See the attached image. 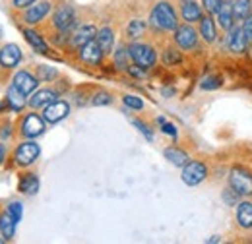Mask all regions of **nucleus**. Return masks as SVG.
<instances>
[{
    "label": "nucleus",
    "instance_id": "f257e3e1",
    "mask_svg": "<svg viewBox=\"0 0 252 244\" xmlns=\"http://www.w3.org/2000/svg\"><path fill=\"white\" fill-rule=\"evenodd\" d=\"M150 22H152V26L158 28V30L173 31L179 28L177 14H175V10H173V6H171L169 2H159L158 6L154 8V12H152Z\"/></svg>",
    "mask_w": 252,
    "mask_h": 244
},
{
    "label": "nucleus",
    "instance_id": "f03ea898",
    "mask_svg": "<svg viewBox=\"0 0 252 244\" xmlns=\"http://www.w3.org/2000/svg\"><path fill=\"white\" fill-rule=\"evenodd\" d=\"M130 59L142 68H152L156 64V51L150 45H142V43H134L128 49Z\"/></svg>",
    "mask_w": 252,
    "mask_h": 244
},
{
    "label": "nucleus",
    "instance_id": "7ed1b4c3",
    "mask_svg": "<svg viewBox=\"0 0 252 244\" xmlns=\"http://www.w3.org/2000/svg\"><path fill=\"white\" fill-rule=\"evenodd\" d=\"M229 186L239 196H249V194H252V177L243 169H233L231 177H229Z\"/></svg>",
    "mask_w": 252,
    "mask_h": 244
},
{
    "label": "nucleus",
    "instance_id": "20e7f679",
    "mask_svg": "<svg viewBox=\"0 0 252 244\" xmlns=\"http://www.w3.org/2000/svg\"><path fill=\"white\" fill-rule=\"evenodd\" d=\"M208 171L204 167V163H198V161H192V163H187L185 169H183V183L189 184V186H196L200 184L204 179H206Z\"/></svg>",
    "mask_w": 252,
    "mask_h": 244
},
{
    "label": "nucleus",
    "instance_id": "39448f33",
    "mask_svg": "<svg viewBox=\"0 0 252 244\" xmlns=\"http://www.w3.org/2000/svg\"><path fill=\"white\" fill-rule=\"evenodd\" d=\"M68 113H70V105L66 101H53V103H49L45 107L43 119H45V122L57 124V122H61L63 119H66Z\"/></svg>",
    "mask_w": 252,
    "mask_h": 244
},
{
    "label": "nucleus",
    "instance_id": "423d86ee",
    "mask_svg": "<svg viewBox=\"0 0 252 244\" xmlns=\"http://www.w3.org/2000/svg\"><path fill=\"white\" fill-rule=\"evenodd\" d=\"M39 146L35 142H26V144H20L18 150H16V163L26 167V165H32L33 161L39 157Z\"/></svg>",
    "mask_w": 252,
    "mask_h": 244
},
{
    "label": "nucleus",
    "instance_id": "0eeeda50",
    "mask_svg": "<svg viewBox=\"0 0 252 244\" xmlns=\"http://www.w3.org/2000/svg\"><path fill=\"white\" fill-rule=\"evenodd\" d=\"M45 130V119H41L39 115L35 113H30L26 119H24V124H22V134L26 138H37L41 136Z\"/></svg>",
    "mask_w": 252,
    "mask_h": 244
},
{
    "label": "nucleus",
    "instance_id": "6e6552de",
    "mask_svg": "<svg viewBox=\"0 0 252 244\" xmlns=\"http://www.w3.org/2000/svg\"><path fill=\"white\" fill-rule=\"evenodd\" d=\"M103 51H101V47H99V43L92 39L90 43H86V45H82L80 47V57H82V61L88 62V64H99L101 59H103Z\"/></svg>",
    "mask_w": 252,
    "mask_h": 244
},
{
    "label": "nucleus",
    "instance_id": "1a4fd4ad",
    "mask_svg": "<svg viewBox=\"0 0 252 244\" xmlns=\"http://www.w3.org/2000/svg\"><path fill=\"white\" fill-rule=\"evenodd\" d=\"M22 61V51L18 45H6L0 49V64L4 68H14Z\"/></svg>",
    "mask_w": 252,
    "mask_h": 244
},
{
    "label": "nucleus",
    "instance_id": "9d476101",
    "mask_svg": "<svg viewBox=\"0 0 252 244\" xmlns=\"http://www.w3.org/2000/svg\"><path fill=\"white\" fill-rule=\"evenodd\" d=\"M175 41L181 49H194L196 43H198V37H196V31L189 28V26H183V28H177L175 30Z\"/></svg>",
    "mask_w": 252,
    "mask_h": 244
},
{
    "label": "nucleus",
    "instance_id": "9b49d317",
    "mask_svg": "<svg viewBox=\"0 0 252 244\" xmlns=\"http://www.w3.org/2000/svg\"><path fill=\"white\" fill-rule=\"evenodd\" d=\"M55 28L59 31H68L72 30V26H74V10L70 8V6H63V8H59L57 10V14H55Z\"/></svg>",
    "mask_w": 252,
    "mask_h": 244
},
{
    "label": "nucleus",
    "instance_id": "f8f14e48",
    "mask_svg": "<svg viewBox=\"0 0 252 244\" xmlns=\"http://www.w3.org/2000/svg\"><path fill=\"white\" fill-rule=\"evenodd\" d=\"M227 45H229V49H231L233 53H243V51H245V47H247L249 43H247V37H245L241 26H233V28H231L229 37H227Z\"/></svg>",
    "mask_w": 252,
    "mask_h": 244
},
{
    "label": "nucleus",
    "instance_id": "ddd939ff",
    "mask_svg": "<svg viewBox=\"0 0 252 244\" xmlns=\"http://www.w3.org/2000/svg\"><path fill=\"white\" fill-rule=\"evenodd\" d=\"M14 86L24 95H30V93L37 90V80L33 78L30 72H18L16 78H14Z\"/></svg>",
    "mask_w": 252,
    "mask_h": 244
},
{
    "label": "nucleus",
    "instance_id": "4468645a",
    "mask_svg": "<svg viewBox=\"0 0 252 244\" xmlns=\"http://www.w3.org/2000/svg\"><path fill=\"white\" fill-rule=\"evenodd\" d=\"M57 101V93L53 90H41V92H35L32 95V99L28 101L32 109H41V107H47L49 103Z\"/></svg>",
    "mask_w": 252,
    "mask_h": 244
},
{
    "label": "nucleus",
    "instance_id": "2eb2a0df",
    "mask_svg": "<svg viewBox=\"0 0 252 244\" xmlns=\"http://www.w3.org/2000/svg\"><path fill=\"white\" fill-rule=\"evenodd\" d=\"M95 37H97V30L94 26H84V28H80L72 35V45L74 47H82V45L90 43L92 39H95Z\"/></svg>",
    "mask_w": 252,
    "mask_h": 244
},
{
    "label": "nucleus",
    "instance_id": "dca6fc26",
    "mask_svg": "<svg viewBox=\"0 0 252 244\" xmlns=\"http://www.w3.org/2000/svg\"><path fill=\"white\" fill-rule=\"evenodd\" d=\"M218 20H220V26L223 30H231L233 28V4L227 0V2H221L220 10H218Z\"/></svg>",
    "mask_w": 252,
    "mask_h": 244
},
{
    "label": "nucleus",
    "instance_id": "f3484780",
    "mask_svg": "<svg viewBox=\"0 0 252 244\" xmlns=\"http://www.w3.org/2000/svg\"><path fill=\"white\" fill-rule=\"evenodd\" d=\"M49 10H51V4H49V2H39L37 6H32V8L28 10L26 22H28V24H37V22H41V20L49 14Z\"/></svg>",
    "mask_w": 252,
    "mask_h": 244
},
{
    "label": "nucleus",
    "instance_id": "a211bd4d",
    "mask_svg": "<svg viewBox=\"0 0 252 244\" xmlns=\"http://www.w3.org/2000/svg\"><path fill=\"white\" fill-rule=\"evenodd\" d=\"M26 95L20 92L16 86H10L8 88V93H6V103H10V107L14 109V111H22L24 109V105H26V99H24Z\"/></svg>",
    "mask_w": 252,
    "mask_h": 244
},
{
    "label": "nucleus",
    "instance_id": "6ab92c4d",
    "mask_svg": "<svg viewBox=\"0 0 252 244\" xmlns=\"http://www.w3.org/2000/svg\"><path fill=\"white\" fill-rule=\"evenodd\" d=\"M237 219L245 229L252 227V204L251 202H241L237 208Z\"/></svg>",
    "mask_w": 252,
    "mask_h": 244
},
{
    "label": "nucleus",
    "instance_id": "aec40b11",
    "mask_svg": "<svg viewBox=\"0 0 252 244\" xmlns=\"http://www.w3.org/2000/svg\"><path fill=\"white\" fill-rule=\"evenodd\" d=\"M183 18L187 22H198V20H202V10H200V6L194 0L183 2Z\"/></svg>",
    "mask_w": 252,
    "mask_h": 244
},
{
    "label": "nucleus",
    "instance_id": "412c9836",
    "mask_svg": "<svg viewBox=\"0 0 252 244\" xmlns=\"http://www.w3.org/2000/svg\"><path fill=\"white\" fill-rule=\"evenodd\" d=\"M95 41L99 43V47H101V51H103V53H111V49H113V43H115L113 31L109 30V28H103V30L97 33Z\"/></svg>",
    "mask_w": 252,
    "mask_h": 244
},
{
    "label": "nucleus",
    "instance_id": "4be33fe9",
    "mask_svg": "<svg viewBox=\"0 0 252 244\" xmlns=\"http://www.w3.org/2000/svg\"><path fill=\"white\" fill-rule=\"evenodd\" d=\"M24 35H26L28 43L32 45L33 49L37 51V53H43V55H47L49 47H47V43L43 41V37H41V35H37V33H35V31H32V30H26V31H24Z\"/></svg>",
    "mask_w": 252,
    "mask_h": 244
},
{
    "label": "nucleus",
    "instance_id": "5701e85b",
    "mask_svg": "<svg viewBox=\"0 0 252 244\" xmlns=\"http://www.w3.org/2000/svg\"><path fill=\"white\" fill-rule=\"evenodd\" d=\"M0 231H2V235L6 237V241L12 239L14 233H16V221H14V217L8 214V212L0 215Z\"/></svg>",
    "mask_w": 252,
    "mask_h": 244
},
{
    "label": "nucleus",
    "instance_id": "b1692460",
    "mask_svg": "<svg viewBox=\"0 0 252 244\" xmlns=\"http://www.w3.org/2000/svg\"><path fill=\"white\" fill-rule=\"evenodd\" d=\"M165 157H167L173 165H177V167H185V165L189 163V155L183 152V150H177V148L165 150Z\"/></svg>",
    "mask_w": 252,
    "mask_h": 244
},
{
    "label": "nucleus",
    "instance_id": "393cba45",
    "mask_svg": "<svg viewBox=\"0 0 252 244\" xmlns=\"http://www.w3.org/2000/svg\"><path fill=\"white\" fill-rule=\"evenodd\" d=\"M200 33H202V37L208 43H214L216 41V26H214V20L212 18H202V22H200Z\"/></svg>",
    "mask_w": 252,
    "mask_h": 244
},
{
    "label": "nucleus",
    "instance_id": "a878e982",
    "mask_svg": "<svg viewBox=\"0 0 252 244\" xmlns=\"http://www.w3.org/2000/svg\"><path fill=\"white\" fill-rule=\"evenodd\" d=\"M251 10H252V2L251 0H237L233 4V16L237 20H245L251 16Z\"/></svg>",
    "mask_w": 252,
    "mask_h": 244
},
{
    "label": "nucleus",
    "instance_id": "bb28decb",
    "mask_svg": "<svg viewBox=\"0 0 252 244\" xmlns=\"http://www.w3.org/2000/svg\"><path fill=\"white\" fill-rule=\"evenodd\" d=\"M20 190L24 192V194H37V190H39V179L35 177V175H26L22 181H20Z\"/></svg>",
    "mask_w": 252,
    "mask_h": 244
},
{
    "label": "nucleus",
    "instance_id": "cd10ccee",
    "mask_svg": "<svg viewBox=\"0 0 252 244\" xmlns=\"http://www.w3.org/2000/svg\"><path fill=\"white\" fill-rule=\"evenodd\" d=\"M128 57H130V53H128L126 49H123V47H119V51L115 53V62H117V66L126 70V68L130 66V64H128Z\"/></svg>",
    "mask_w": 252,
    "mask_h": 244
},
{
    "label": "nucleus",
    "instance_id": "c85d7f7f",
    "mask_svg": "<svg viewBox=\"0 0 252 244\" xmlns=\"http://www.w3.org/2000/svg\"><path fill=\"white\" fill-rule=\"evenodd\" d=\"M146 31V24L144 22H140V20H136V22H130V26H128V37H140L142 33Z\"/></svg>",
    "mask_w": 252,
    "mask_h": 244
},
{
    "label": "nucleus",
    "instance_id": "c756f323",
    "mask_svg": "<svg viewBox=\"0 0 252 244\" xmlns=\"http://www.w3.org/2000/svg\"><path fill=\"white\" fill-rule=\"evenodd\" d=\"M53 78H57V70H53V68H49V66H39L37 68V80H53Z\"/></svg>",
    "mask_w": 252,
    "mask_h": 244
},
{
    "label": "nucleus",
    "instance_id": "7c9ffc66",
    "mask_svg": "<svg viewBox=\"0 0 252 244\" xmlns=\"http://www.w3.org/2000/svg\"><path fill=\"white\" fill-rule=\"evenodd\" d=\"M163 62L165 64H177V62H181V53H177L175 49H167L163 53Z\"/></svg>",
    "mask_w": 252,
    "mask_h": 244
},
{
    "label": "nucleus",
    "instance_id": "2f4dec72",
    "mask_svg": "<svg viewBox=\"0 0 252 244\" xmlns=\"http://www.w3.org/2000/svg\"><path fill=\"white\" fill-rule=\"evenodd\" d=\"M8 214L14 217L16 223L22 221V215H24V212H22V204H20V202H12V204L8 206Z\"/></svg>",
    "mask_w": 252,
    "mask_h": 244
},
{
    "label": "nucleus",
    "instance_id": "473e14b6",
    "mask_svg": "<svg viewBox=\"0 0 252 244\" xmlns=\"http://www.w3.org/2000/svg\"><path fill=\"white\" fill-rule=\"evenodd\" d=\"M111 103V95L105 92L97 93L94 97V101H92V105H95V107H101V105H109Z\"/></svg>",
    "mask_w": 252,
    "mask_h": 244
},
{
    "label": "nucleus",
    "instance_id": "72a5a7b5",
    "mask_svg": "<svg viewBox=\"0 0 252 244\" xmlns=\"http://www.w3.org/2000/svg\"><path fill=\"white\" fill-rule=\"evenodd\" d=\"M125 105H126V107H130V109H138V111L144 107L142 99H138V97H134V95H126V97H125Z\"/></svg>",
    "mask_w": 252,
    "mask_h": 244
},
{
    "label": "nucleus",
    "instance_id": "f704fd0d",
    "mask_svg": "<svg viewBox=\"0 0 252 244\" xmlns=\"http://www.w3.org/2000/svg\"><path fill=\"white\" fill-rule=\"evenodd\" d=\"M221 2L223 0H202V4H204V8L210 12V14H218V10H220Z\"/></svg>",
    "mask_w": 252,
    "mask_h": 244
},
{
    "label": "nucleus",
    "instance_id": "c9c22d12",
    "mask_svg": "<svg viewBox=\"0 0 252 244\" xmlns=\"http://www.w3.org/2000/svg\"><path fill=\"white\" fill-rule=\"evenodd\" d=\"M243 33H245V37H247V43H252V14L249 18H245Z\"/></svg>",
    "mask_w": 252,
    "mask_h": 244
},
{
    "label": "nucleus",
    "instance_id": "e433bc0d",
    "mask_svg": "<svg viewBox=\"0 0 252 244\" xmlns=\"http://www.w3.org/2000/svg\"><path fill=\"white\" fill-rule=\"evenodd\" d=\"M221 86V80L220 78H206L202 82V90H216Z\"/></svg>",
    "mask_w": 252,
    "mask_h": 244
},
{
    "label": "nucleus",
    "instance_id": "4c0bfd02",
    "mask_svg": "<svg viewBox=\"0 0 252 244\" xmlns=\"http://www.w3.org/2000/svg\"><path fill=\"white\" fill-rule=\"evenodd\" d=\"M237 198H239V194H237L233 188H227V190L223 192V200H225V204H237Z\"/></svg>",
    "mask_w": 252,
    "mask_h": 244
},
{
    "label": "nucleus",
    "instance_id": "58836bf2",
    "mask_svg": "<svg viewBox=\"0 0 252 244\" xmlns=\"http://www.w3.org/2000/svg\"><path fill=\"white\" fill-rule=\"evenodd\" d=\"M132 76H136V78H144L146 76V68H142V66H138V64H134V66H128L126 68Z\"/></svg>",
    "mask_w": 252,
    "mask_h": 244
},
{
    "label": "nucleus",
    "instance_id": "ea45409f",
    "mask_svg": "<svg viewBox=\"0 0 252 244\" xmlns=\"http://www.w3.org/2000/svg\"><path fill=\"white\" fill-rule=\"evenodd\" d=\"M134 126H136V128H140V132H142L148 140H152V132H150V128H148L146 124H142L140 121H134Z\"/></svg>",
    "mask_w": 252,
    "mask_h": 244
},
{
    "label": "nucleus",
    "instance_id": "a19ab883",
    "mask_svg": "<svg viewBox=\"0 0 252 244\" xmlns=\"http://www.w3.org/2000/svg\"><path fill=\"white\" fill-rule=\"evenodd\" d=\"M161 124H163V132H165V134H169V136H173V138H177V128H175V126H173V124H169V122H161Z\"/></svg>",
    "mask_w": 252,
    "mask_h": 244
},
{
    "label": "nucleus",
    "instance_id": "79ce46f5",
    "mask_svg": "<svg viewBox=\"0 0 252 244\" xmlns=\"http://www.w3.org/2000/svg\"><path fill=\"white\" fill-rule=\"evenodd\" d=\"M35 0H14V6L16 8H28V6H32Z\"/></svg>",
    "mask_w": 252,
    "mask_h": 244
},
{
    "label": "nucleus",
    "instance_id": "37998d69",
    "mask_svg": "<svg viewBox=\"0 0 252 244\" xmlns=\"http://www.w3.org/2000/svg\"><path fill=\"white\" fill-rule=\"evenodd\" d=\"M4 157H6V150H4V146L0 144V165H2V161H4Z\"/></svg>",
    "mask_w": 252,
    "mask_h": 244
},
{
    "label": "nucleus",
    "instance_id": "c03bdc74",
    "mask_svg": "<svg viewBox=\"0 0 252 244\" xmlns=\"http://www.w3.org/2000/svg\"><path fill=\"white\" fill-rule=\"evenodd\" d=\"M0 134H2V138H8V136H10V128H4Z\"/></svg>",
    "mask_w": 252,
    "mask_h": 244
},
{
    "label": "nucleus",
    "instance_id": "a18cd8bd",
    "mask_svg": "<svg viewBox=\"0 0 252 244\" xmlns=\"http://www.w3.org/2000/svg\"><path fill=\"white\" fill-rule=\"evenodd\" d=\"M163 95H173V90H163Z\"/></svg>",
    "mask_w": 252,
    "mask_h": 244
},
{
    "label": "nucleus",
    "instance_id": "49530a36",
    "mask_svg": "<svg viewBox=\"0 0 252 244\" xmlns=\"http://www.w3.org/2000/svg\"><path fill=\"white\" fill-rule=\"evenodd\" d=\"M4 107H6V103H4V105H0V111H2V109H4Z\"/></svg>",
    "mask_w": 252,
    "mask_h": 244
},
{
    "label": "nucleus",
    "instance_id": "de8ad7c7",
    "mask_svg": "<svg viewBox=\"0 0 252 244\" xmlns=\"http://www.w3.org/2000/svg\"><path fill=\"white\" fill-rule=\"evenodd\" d=\"M2 243H4V239H0V244H2Z\"/></svg>",
    "mask_w": 252,
    "mask_h": 244
},
{
    "label": "nucleus",
    "instance_id": "09e8293b",
    "mask_svg": "<svg viewBox=\"0 0 252 244\" xmlns=\"http://www.w3.org/2000/svg\"><path fill=\"white\" fill-rule=\"evenodd\" d=\"M181 2H189V0H181Z\"/></svg>",
    "mask_w": 252,
    "mask_h": 244
}]
</instances>
